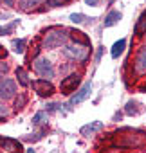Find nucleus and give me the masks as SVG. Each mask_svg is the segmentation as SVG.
<instances>
[{"label":"nucleus","instance_id":"nucleus-1","mask_svg":"<svg viewBox=\"0 0 146 153\" xmlns=\"http://www.w3.org/2000/svg\"><path fill=\"white\" fill-rule=\"evenodd\" d=\"M69 42V29L65 27H51L42 36V49H58Z\"/></svg>","mask_w":146,"mask_h":153},{"label":"nucleus","instance_id":"nucleus-2","mask_svg":"<svg viewBox=\"0 0 146 153\" xmlns=\"http://www.w3.org/2000/svg\"><path fill=\"white\" fill-rule=\"evenodd\" d=\"M63 56L74 61H87L90 56V49L87 45H80V43H65L63 45Z\"/></svg>","mask_w":146,"mask_h":153},{"label":"nucleus","instance_id":"nucleus-3","mask_svg":"<svg viewBox=\"0 0 146 153\" xmlns=\"http://www.w3.org/2000/svg\"><path fill=\"white\" fill-rule=\"evenodd\" d=\"M33 68H34V72L40 76L42 79H49L51 81L54 78V67H52L51 59H47L45 56H36L33 59Z\"/></svg>","mask_w":146,"mask_h":153},{"label":"nucleus","instance_id":"nucleus-4","mask_svg":"<svg viewBox=\"0 0 146 153\" xmlns=\"http://www.w3.org/2000/svg\"><path fill=\"white\" fill-rule=\"evenodd\" d=\"M16 94H18V87H16L15 79H11V78L0 79V99H2V101L15 99Z\"/></svg>","mask_w":146,"mask_h":153},{"label":"nucleus","instance_id":"nucleus-5","mask_svg":"<svg viewBox=\"0 0 146 153\" xmlns=\"http://www.w3.org/2000/svg\"><path fill=\"white\" fill-rule=\"evenodd\" d=\"M133 133L135 131H132V135H121V137H117L115 144L121 146V148H139V146H142L144 140H146V135L142 131L139 135H133Z\"/></svg>","mask_w":146,"mask_h":153},{"label":"nucleus","instance_id":"nucleus-6","mask_svg":"<svg viewBox=\"0 0 146 153\" xmlns=\"http://www.w3.org/2000/svg\"><path fill=\"white\" fill-rule=\"evenodd\" d=\"M80 83H81V76L76 74V72H72V74L67 76V78L61 79V83H60V92L65 94V96H69V94H72V92L80 87Z\"/></svg>","mask_w":146,"mask_h":153},{"label":"nucleus","instance_id":"nucleus-7","mask_svg":"<svg viewBox=\"0 0 146 153\" xmlns=\"http://www.w3.org/2000/svg\"><path fill=\"white\" fill-rule=\"evenodd\" d=\"M31 87L42 97H49V96L54 94V85L49 79H34V81H31Z\"/></svg>","mask_w":146,"mask_h":153},{"label":"nucleus","instance_id":"nucleus-8","mask_svg":"<svg viewBox=\"0 0 146 153\" xmlns=\"http://www.w3.org/2000/svg\"><path fill=\"white\" fill-rule=\"evenodd\" d=\"M90 92H92V83L90 81H87V83H83L80 88H78V92L70 97V101H69V105H80V103H83L89 96H90Z\"/></svg>","mask_w":146,"mask_h":153},{"label":"nucleus","instance_id":"nucleus-9","mask_svg":"<svg viewBox=\"0 0 146 153\" xmlns=\"http://www.w3.org/2000/svg\"><path fill=\"white\" fill-rule=\"evenodd\" d=\"M133 68H135L137 74H144V72H146V45L139 47V51H137V54H135Z\"/></svg>","mask_w":146,"mask_h":153},{"label":"nucleus","instance_id":"nucleus-10","mask_svg":"<svg viewBox=\"0 0 146 153\" xmlns=\"http://www.w3.org/2000/svg\"><path fill=\"white\" fill-rule=\"evenodd\" d=\"M0 146L9 153H22V149H24L22 142H18L15 139H9V137H0Z\"/></svg>","mask_w":146,"mask_h":153},{"label":"nucleus","instance_id":"nucleus-11","mask_svg":"<svg viewBox=\"0 0 146 153\" xmlns=\"http://www.w3.org/2000/svg\"><path fill=\"white\" fill-rule=\"evenodd\" d=\"M69 38L74 42V43H80V45H87V47H90V40L85 36V33H81V31H76V29H72V31H69Z\"/></svg>","mask_w":146,"mask_h":153},{"label":"nucleus","instance_id":"nucleus-12","mask_svg":"<svg viewBox=\"0 0 146 153\" xmlns=\"http://www.w3.org/2000/svg\"><path fill=\"white\" fill-rule=\"evenodd\" d=\"M105 128V124L101 123V121H94V123H90V124H85L83 128H81V135L83 137H90L92 133H96V131H101Z\"/></svg>","mask_w":146,"mask_h":153},{"label":"nucleus","instance_id":"nucleus-13","mask_svg":"<svg viewBox=\"0 0 146 153\" xmlns=\"http://www.w3.org/2000/svg\"><path fill=\"white\" fill-rule=\"evenodd\" d=\"M45 2L47 0H18V7L22 11H33V9H36L38 6H42Z\"/></svg>","mask_w":146,"mask_h":153},{"label":"nucleus","instance_id":"nucleus-14","mask_svg":"<svg viewBox=\"0 0 146 153\" xmlns=\"http://www.w3.org/2000/svg\"><path fill=\"white\" fill-rule=\"evenodd\" d=\"M124 47H126V40L124 38H121V40H117L114 45H112V51H110V56L114 58V59H117L123 52H124Z\"/></svg>","mask_w":146,"mask_h":153},{"label":"nucleus","instance_id":"nucleus-15","mask_svg":"<svg viewBox=\"0 0 146 153\" xmlns=\"http://www.w3.org/2000/svg\"><path fill=\"white\" fill-rule=\"evenodd\" d=\"M121 18H123V15H121L119 11H110V13L105 16L103 24H105V27H112V25H115V24H117Z\"/></svg>","mask_w":146,"mask_h":153},{"label":"nucleus","instance_id":"nucleus-16","mask_svg":"<svg viewBox=\"0 0 146 153\" xmlns=\"http://www.w3.org/2000/svg\"><path fill=\"white\" fill-rule=\"evenodd\" d=\"M133 33H135L137 36L146 34V15H144V13L137 18V24H135V27H133Z\"/></svg>","mask_w":146,"mask_h":153},{"label":"nucleus","instance_id":"nucleus-17","mask_svg":"<svg viewBox=\"0 0 146 153\" xmlns=\"http://www.w3.org/2000/svg\"><path fill=\"white\" fill-rule=\"evenodd\" d=\"M16 81L20 87H29L31 81H29V76L25 72V68H16Z\"/></svg>","mask_w":146,"mask_h":153},{"label":"nucleus","instance_id":"nucleus-18","mask_svg":"<svg viewBox=\"0 0 146 153\" xmlns=\"http://www.w3.org/2000/svg\"><path fill=\"white\" fill-rule=\"evenodd\" d=\"M69 18H70V22H74V24H85L87 20H94V18H89V16L83 15V13H72Z\"/></svg>","mask_w":146,"mask_h":153},{"label":"nucleus","instance_id":"nucleus-19","mask_svg":"<svg viewBox=\"0 0 146 153\" xmlns=\"http://www.w3.org/2000/svg\"><path fill=\"white\" fill-rule=\"evenodd\" d=\"M124 114H128V115H137V114H139V105H137L135 101H128L126 106H124Z\"/></svg>","mask_w":146,"mask_h":153},{"label":"nucleus","instance_id":"nucleus-20","mask_svg":"<svg viewBox=\"0 0 146 153\" xmlns=\"http://www.w3.org/2000/svg\"><path fill=\"white\" fill-rule=\"evenodd\" d=\"M25 103H27V97L24 96V94H18V97H15V110L18 112V110H22L24 106H25Z\"/></svg>","mask_w":146,"mask_h":153},{"label":"nucleus","instance_id":"nucleus-21","mask_svg":"<svg viewBox=\"0 0 146 153\" xmlns=\"http://www.w3.org/2000/svg\"><path fill=\"white\" fill-rule=\"evenodd\" d=\"M47 112H38L34 117H33V124H45L47 123Z\"/></svg>","mask_w":146,"mask_h":153},{"label":"nucleus","instance_id":"nucleus-22","mask_svg":"<svg viewBox=\"0 0 146 153\" xmlns=\"http://www.w3.org/2000/svg\"><path fill=\"white\" fill-rule=\"evenodd\" d=\"M13 47H15V52L24 54L25 52V40H13Z\"/></svg>","mask_w":146,"mask_h":153},{"label":"nucleus","instance_id":"nucleus-23","mask_svg":"<svg viewBox=\"0 0 146 153\" xmlns=\"http://www.w3.org/2000/svg\"><path fill=\"white\" fill-rule=\"evenodd\" d=\"M70 0H47L45 2V6L47 7H60V6H65V4H69Z\"/></svg>","mask_w":146,"mask_h":153},{"label":"nucleus","instance_id":"nucleus-24","mask_svg":"<svg viewBox=\"0 0 146 153\" xmlns=\"http://www.w3.org/2000/svg\"><path fill=\"white\" fill-rule=\"evenodd\" d=\"M7 72H9V65L6 61H0V79H4Z\"/></svg>","mask_w":146,"mask_h":153},{"label":"nucleus","instance_id":"nucleus-25","mask_svg":"<svg viewBox=\"0 0 146 153\" xmlns=\"http://www.w3.org/2000/svg\"><path fill=\"white\" fill-rule=\"evenodd\" d=\"M9 114V110H7V106L4 105V101L2 99H0V117H6Z\"/></svg>","mask_w":146,"mask_h":153},{"label":"nucleus","instance_id":"nucleus-26","mask_svg":"<svg viewBox=\"0 0 146 153\" xmlns=\"http://www.w3.org/2000/svg\"><path fill=\"white\" fill-rule=\"evenodd\" d=\"M43 137V131H38V133H34V135H29V137H25L27 140H40Z\"/></svg>","mask_w":146,"mask_h":153},{"label":"nucleus","instance_id":"nucleus-27","mask_svg":"<svg viewBox=\"0 0 146 153\" xmlns=\"http://www.w3.org/2000/svg\"><path fill=\"white\" fill-rule=\"evenodd\" d=\"M98 2H99V0H85V4H87V6H90V7L98 6Z\"/></svg>","mask_w":146,"mask_h":153},{"label":"nucleus","instance_id":"nucleus-28","mask_svg":"<svg viewBox=\"0 0 146 153\" xmlns=\"http://www.w3.org/2000/svg\"><path fill=\"white\" fill-rule=\"evenodd\" d=\"M58 108H60V105H56V103L49 105V112H54V110H58Z\"/></svg>","mask_w":146,"mask_h":153},{"label":"nucleus","instance_id":"nucleus-29","mask_svg":"<svg viewBox=\"0 0 146 153\" xmlns=\"http://www.w3.org/2000/svg\"><path fill=\"white\" fill-rule=\"evenodd\" d=\"M0 2H4V6H15V0H0Z\"/></svg>","mask_w":146,"mask_h":153},{"label":"nucleus","instance_id":"nucleus-30","mask_svg":"<svg viewBox=\"0 0 146 153\" xmlns=\"http://www.w3.org/2000/svg\"><path fill=\"white\" fill-rule=\"evenodd\" d=\"M101 52H103V47L98 51V54H96V61H99V58H101Z\"/></svg>","mask_w":146,"mask_h":153},{"label":"nucleus","instance_id":"nucleus-31","mask_svg":"<svg viewBox=\"0 0 146 153\" xmlns=\"http://www.w3.org/2000/svg\"><path fill=\"white\" fill-rule=\"evenodd\" d=\"M27 153H36V151H34V149L31 148V149H27Z\"/></svg>","mask_w":146,"mask_h":153},{"label":"nucleus","instance_id":"nucleus-32","mask_svg":"<svg viewBox=\"0 0 146 153\" xmlns=\"http://www.w3.org/2000/svg\"><path fill=\"white\" fill-rule=\"evenodd\" d=\"M114 2H115V0H108V4H110V6H112V4H114Z\"/></svg>","mask_w":146,"mask_h":153},{"label":"nucleus","instance_id":"nucleus-33","mask_svg":"<svg viewBox=\"0 0 146 153\" xmlns=\"http://www.w3.org/2000/svg\"><path fill=\"white\" fill-rule=\"evenodd\" d=\"M141 90H142V92H146V85H144V87H142V88H141Z\"/></svg>","mask_w":146,"mask_h":153},{"label":"nucleus","instance_id":"nucleus-34","mask_svg":"<svg viewBox=\"0 0 146 153\" xmlns=\"http://www.w3.org/2000/svg\"><path fill=\"white\" fill-rule=\"evenodd\" d=\"M0 34H4V29H2V27H0Z\"/></svg>","mask_w":146,"mask_h":153},{"label":"nucleus","instance_id":"nucleus-35","mask_svg":"<svg viewBox=\"0 0 146 153\" xmlns=\"http://www.w3.org/2000/svg\"><path fill=\"white\" fill-rule=\"evenodd\" d=\"M0 153H4V151H0Z\"/></svg>","mask_w":146,"mask_h":153},{"label":"nucleus","instance_id":"nucleus-36","mask_svg":"<svg viewBox=\"0 0 146 153\" xmlns=\"http://www.w3.org/2000/svg\"><path fill=\"white\" fill-rule=\"evenodd\" d=\"M144 15H146V11H144Z\"/></svg>","mask_w":146,"mask_h":153}]
</instances>
